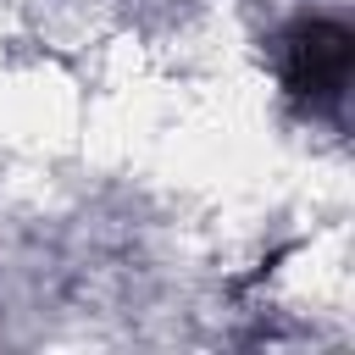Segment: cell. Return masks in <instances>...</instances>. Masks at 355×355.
<instances>
[{"mask_svg": "<svg viewBox=\"0 0 355 355\" xmlns=\"http://www.w3.org/2000/svg\"><path fill=\"white\" fill-rule=\"evenodd\" d=\"M355 67V33L333 17H305L283 33V89L305 111H333L349 89Z\"/></svg>", "mask_w": 355, "mask_h": 355, "instance_id": "1", "label": "cell"}]
</instances>
